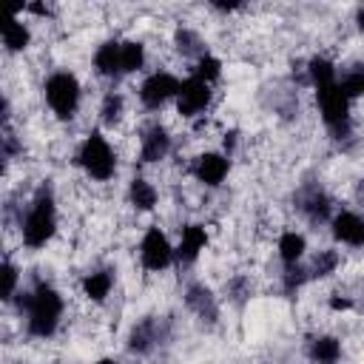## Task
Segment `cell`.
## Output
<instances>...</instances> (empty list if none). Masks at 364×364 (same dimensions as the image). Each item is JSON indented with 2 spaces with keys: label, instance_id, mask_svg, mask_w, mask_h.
Wrapping results in <instances>:
<instances>
[{
  "label": "cell",
  "instance_id": "6da1fadb",
  "mask_svg": "<svg viewBox=\"0 0 364 364\" xmlns=\"http://www.w3.org/2000/svg\"><path fill=\"white\" fill-rule=\"evenodd\" d=\"M20 310H26V330L28 336L34 338H48L54 336L60 318H63V296L48 284V282H40L34 290L28 293H20Z\"/></svg>",
  "mask_w": 364,
  "mask_h": 364
},
{
  "label": "cell",
  "instance_id": "7a4b0ae2",
  "mask_svg": "<svg viewBox=\"0 0 364 364\" xmlns=\"http://www.w3.org/2000/svg\"><path fill=\"white\" fill-rule=\"evenodd\" d=\"M57 230V208H54V196L48 188H40L34 193V199L26 208V216L20 222V242L28 250H40L51 242Z\"/></svg>",
  "mask_w": 364,
  "mask_h": 364
},
{
  "label": "cell",
  "instance_id": "3957f363",
  "mask_svg": "<svg viewBox=\"0 0 364 364\" xmlns=\"http://www.w3.org/2000/svg\"><path fill=\"white\" fill-rule=\"evenodd\" d=\"M77 162L80 168L94 179V182H108L114 173H117V154L111 148V142L100 134V131H91L80 151H77Z\"/></svg>",
  "mask_w": 364,
  "mask_h": 364
},
{
  "label": "cell",
  "instance_id": "277c9868",
  "mask_svg": "<svg viewBox=\"0 0 364 364\" xmlns=\"http://www.w3.org/2000/svg\"><path fill=\"white\" fill-rule=\"evenodd\" d=\"M43 94H46V102H48V108H51L54 117L71 119L77 114V108H80L82 88H80V80L71 71H54L46 80Z\"/></svg>",
  "mask_w": 364,
  "mask_h": 364
},
{
  "label": "cell",
  "instance_id": "5b68a950",
  "mask_svg": "<svg viewBox=\"0 0 364 364\" xmlns=\"http://www.w3.org/2000/svg\"><path fill=\"white\" fill-rule=\"evenodd\" d=\"M173 259H176V250L171 247L168 236L159 228H148L145 236H142V242H139V262H142V267L151 270V273H159Z\"/></svg>",
  "mask_w": 364,
  "mask_h": 364
},
{
  "label": "cell",
  "instance_id": "8992f818",
  "mask_svg": "<svg viewBox=\"0 0 364 364\" xmlns=\"http://www.w3.org/2000/svg\"><path fill=\"white\" fill-rule=\"evenodd\" d=\"M316 100H318V111H321L324 125L333 128V131H347V125H350V100L338 88V82L327 85V88H318Z\"/></svg>",
  "mask_w": 364,
  "mask_h": 364
},
{
  "label": "cell",
  "instance_id": "52a82bcc",
  "mask_svg": "<svg viewBox=\"0 0 364 364\" xmlns=\"http://www.w3.org/2000/svg\"><path fill=\"white\" fill-rule=\"evenodd\" d=\"M179 80L173 77V74H168V71H154V74H148L145 80H142V85H139V102L148 108V111H156V108H162L168 100H173L176 94H179Z\"/></svg>",
  "mask_w": 364,
  "mask_h": 364
},
{
  "label": "cell",
  "instance_id": "ba28073f",
  "mask_svg": "<svg viewBox=\"0 0 364 364\" xmlns=\"http://www.w3.org/2000/svg\"><path fill=\"white\" fill-rule=\"evenodd\" d=\"M210 100H213L210 85L196 80V77H188V80H182L179 94H176V114L193 119V117H199L210 105Z\"/></svg>",
  "mask_w": 364,
  "mask_h": 364
},
{
  "label": "cell",
  "instance_id": "9c48e42d",
  "mask_svg": "<svg viewBox=\"0 0 364 364\" xmlns=\"http://www.w3.org/2000/svg\"><path fill=\"white\" fill-rule=\"evenodd\" d=\"M228 171H230L228 156H225V154H216V151H205V154H199L196 162H193V176H196L205 188H219V185L225 182Z\"/></svg>",
  "mask_w": 364,
  "mask_h": 364
},
{
  "label": "cell",
  "instance_id": "30bf717a",
  "mask_svg": "<svg viewBox=\"0 0 364 364\" xmlns=\"http://www.w3.org/2000/svg\"><path fill=\"white\" fill-rule=\"evenodd\" d=\"M168 154H171V136H168V131L159 122L148 125L142 131V136H139V162L154 165V162H162Z\"/></svg>",
  "mask_w": 364,
  "mask_h": 364
},
{
  "label": "cell",
  "instance_id": "8fae6325",
  "mask_svg": "<svg viewBox=\"0 0 364 364\" xmlns=\"http://www.w3.org/2000/svg\"><path fill=\"white\" fill-rule=\"evenodd\" d=\"M336 242L350 245V247H364V219L353 210H338L330 222Z\"/></svg>",
  "mask_w": 364,
  "mask_h": 364
},
{
  "label": "cell",
  "instance_id": "7c38bea8",
  "mask_svg": "<svg viewBox=\"0 0 364 364\" xmlns=\"http://www.w3.org/2000/svg\"><path fill=\"white\" fill-rule=\"evenodd\" d=\"M205 245H208V230H205V225H196V222L185 225L182 233H179V245L173 247V250H176V262H179V264L196 262L199 253L205 250Z\"/></svg>",
  "mask_w": 364,
  "mask_h": 364
},
{
  "label": "cell",
  "instance_id": "4fadbf2b",
  "mask_svg": "<svg viewBox=\"0 0 364 364\" xmlns=\"http://www.w3.org/2000/svg\"><path fill=\"white\" fill-rule=\"evenodd\" d=\"M159 341V333H156V321L154 318H142L131 327V336H128V350L136 353V355H145L154 350V344Z\"/></svg>",
  "mask_w": 364,
  "mask_h": 364
},
{
  "label": "cell",
  "instance_id": "5bb4252c",
  "mask_svg": "<svg viewBox=\"0 0 364 364\" xmlns=\"http://www.w3.org/2000/svg\"><path fill=\"white\" fill-rule=\"evenodd\" d=\"M82 296L94 304H102L108 296H111V287H114V276L111 270H94V273H85L82 279Z\"/></svg>",
  "mask_w": 364,
  "mask_h": 364
},
{
  "label": "cell",
  "instance_id": "9a60e30c",
  "mask_svg": "<svg viewBox=\"0 0 364 364\" xmlns=\"http://www.w3.org/2000/svg\"><path fill=\"white\" fill-rule=\"evenodd\" d=\"M119 46L117 40H105L97 51H94V71L100 77H119Z\"/></svg>",
  "mask_w": 364,
  "mask_h": 364
},
{
  "label": "cell",
  "instance_id": "2e32d148",
  "mask_svg": "<svg viewBox=\"0 0 364 364\" xmlns=\"http://www.w3.org/2000/svg\"><path fill=\"white\" fill-rule=\"evenodd\" d=\"M185 304L199 316V318H208V321H213L216 316H219V307H216V299H213V293L208 290V287H202V284H193V287H188V293H185Z\"/></svg>",
  "mask_w": 364,
  "mask_h": 364
},
{
  "label": "cell",
  "instance_id": "e0dca14e",
  "mask_svg": "<svg viewBox=\"0 0 364 364\" xmlns=\"http://www.w3.org/2000/svg\"><path fill=\"white\" fill-rule=\"evenodd\" d=\"M276 247H279V259L284 262V267H290V264H299V262L304 259L307 239H304L299 230H284V233L279 236Z\"/></svg>",
  "mask_w": 364,
  "mask_h": 364
},
{
  "label": "cell",
  "instance_id": "ac0fdd59",
  "mask_svg": "<svg viewBox=\"0 0 364 364\" xmlns=\"http://www.w3.org/2000/svg\"><path fill=\"white\" fill-rule=\"evenodd\" d=\"M310 361L313 364H338L341 358V338L336 336H316L310 341Z\"/></svg>",
  "mask_w": 364,
  "mask_h": 364
},
{
  "label": "cell",
  "instance_id": "d6986e66",
  "mask_svg": "<svg viewBox=\"0 0 364 364\" xmlns=\"http://www.w3.org/2000/svg\"><path fill=\"white\" fill-rule=\"evenodd\" d=\"M128 199L136 210H154L156 202H159V191L154 188V182H148L142 176H134L131 185H128Z\"/></svg>",
  "mask_w": 364,
  "mask_h": 364
},
{
  "label": "cell",
  "instance_id": "ffe728a7",
  "mask_svg": "<svg viewBox=\"0 0 364 364\" xmlns=\"http://www.w3.org/2000/svg\"><path fill=\"white\" fill-rule=\"evenodd\" d=\"M28 43H31V28H28L26 23H20L17 17H11V20L3 26V46H6V51H11V54L26 51Z\"/></svg>",
  "mask_w": 364,
  "mask_h": 364
},
{
  "label": "cell",
  "instance_id": "44dd1931",
  "mask_svg": "<svg viewBox=\"0 0 364 364\" xmlns=\"http://www.w3.org/2000/svg\"><path fill=\"white\" fill-rule=\"evenodd\" d=\"M307 77H310V82L316 85V91L338 82L336 63H333V60H327V57H313V60L307 63Z\"/></svg>",
  "mask_w": 364,
  "mask_h": 364
},
{
  "label": "cell",
  "instance_id": "7402d4cb",
  "mask_svg": "<svg viewBox=\"0 0 364 364\" xmlns=\"http://www.w3.org/2000/svg\"><path fill=\"white\" fill-rule=\"evenodd\" d=\"M145 65V46L139 40H125L119 46V71L122 74H134Z\"/></svg>",
  "mask_w": 364,
  "mask_h": 364
},
{
  "label": "cell",
  "instance_id": "603a6c76",
  "mask_svg": "<svg viewBox=\"0 0 364 364\" xmlns=\"http://www.w3.org/2000/svg\"><path fill=\"white\" fill-rule=\"evenodd\" d=\"M338 264H341V256H338V250H333V247H324V250H318V253L313 256V264H310V276H316V279H324V276L336 273V270H338Z\"/></svg>",
  "mask_w": 364,
  "mask_h": 364
},
{
  "label": "cell",
  "instance_id": "cb8c5ba5",
  "mask_svg": "<svg viewBox=\"0 0 364 364\" xmlns=\"http://www.w3.org/2000/svg\"><path fill=\"white\" fill-rule=\"evenodd\" d=\"M338 88L344 91V97H347L350 102L358 100V97H364V65L347 68V71L341 74V80H338Z\"/></svg>",
  "mask_w": 364,
  "mask_h": 364
},
{
  "label": "cell",
  "instance_id": "d4e9b609",
  "mask_svg": "<svg viewBox=\"0 0 364 364\" xmlns=\"http://www.w3.org/2000/svg\"><path fill=\"white\" fill-rule=\"evenodd\" d=\"M122 111H125V100L119 91H108L102 97V105H100V117L105 125H117L122 119Z\"/></svg>",
  "mask_w": 364,
  "mask_h": 364
},
{
  "label": "cell",
  "instance_id": "484cf974",
  "mask_svg": "<svg viewBox=\"0 0 364 364\" xmlns=\"http://www.w3.org/2000/svg\"><path fill=\"white\" fill-rule=\"evenodd\" d=\"M193 77L196 80H202V82H216L219 77H222V60L219 57H213V54H202L199 60H196V68H193Z\"/></svg>",
  "mask_w": 364,
  "mask_h": 364
},
{
  "label": "cell",
  "instance_id": "4316f807",
  "mask_svg": "<svg viewBox=\"0 0 364 364\" xmlns=\"http://www.w3.org/2000/svg\"><path fill=\"white\" fill-rule=\"evenodd\" d=\"M301 210L307 213V219H310V222H324V219L330 216V199H327L324 193L313 191V193L301 202Z\"/></svg>",
  "mask_w": 364,
  "mask_h": 364
},
{
  "label": "cell",
  "instance_id": "83f0119b",
  "mask_svg": "<svg viewBox=\"0 0 364 364\" xmlns=\"http://www.w3.org/2000/svg\"><path fill=\"white\" fill-rule=\"evenodd\" d=\"M176 46H179L182 54H196V60L205 54V51H202V40H199V34L191 31V28H179V31H176Z\"/></svg>",
  "mask_w": 364,
  "mask_h": 364
},
{
  "label": "cell",
  "instance_id": "f1b7e54d",
  "mask_svg": "<svg viewBox=\"0 0 364 364\" xmlns=\"http://www.w3.org/2000/svg\"><path fill=\"white\" fill-rule=\"evenodd\" d=\"M307 279H310V270H304L301 264H290V267H284V273H282V282H284V290H287V293L299 290Z\"/></svg>",
  "mask_w": 364,
  "mask_h": 364
},
{
  "label": "cell",
  "instance_id": "f546056e",
  "mask_svg": "<svg viewBox=\"0 0 364 364\" xmlns=\"http://www.w3.org/2000/svg\"><path fill=\"white\" fill-rule=\"evenodd\" d=\"M14 296H17V267L6 259L3 262V299L11 301Z\"/></svg>",
  "mask_w": 364,
  "mask_h": 364
},
{
  "label": "cell",
  "instance_id": "4dcf8cb0",
  "mask_svg": "<svg viewBox=\"0 0 364 364\" xmlns=\"http://www.w3.org/2000/svg\"><path fill=\"white\" fill-rule=\"evenodd\" d=\"M350 307H353L350 299H338V296L330 299V310H333V313H344V310H350Z\"/></svg>",
  "mask_w": 364,
  "mask_h": 364
},
{
  "label": "cell",
  "instance_id": "1f68e13d",
  "mask_svg": "<svg viewBox=\"0 0 364 364\" xmlns=\"http://www.w3.org/2000/svg\"><path fill=\"white\" fill-rule=\"evenodd\" d=\"M355 23H358V31H364V6L358 9V14H355Z\"/></svg>",
  "mask_w": 364,
  "mask_h": 364
},
{
  "label": "cell",
  "instance_id": "d6a6232c",
  "mask_svg": "<svg viewBox=\"0 0 364 364\" xmlns=\"http://www.w3.org/2000/svg\"><path fill=\"white\" fill-rule=\"evenodd\" d=\"M97 364H117V361H114V358H100Z\"/></svg>",
  "mask_w": 364,
  "mask_h": 364
}]
</instances>
